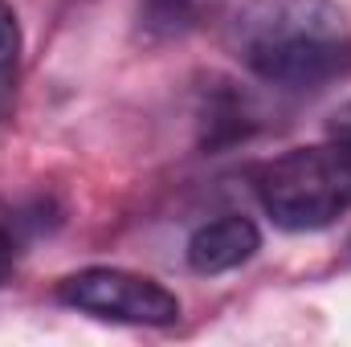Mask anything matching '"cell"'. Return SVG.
I'll use <instances>...</instances> for the list:
<instances>
[{"mask_svg":"<svg viewBox=\"0 0 351 347\" xmlns=\"http://www.w3.org/2000/svg\"><path fill=\"white\" fill-rule=\"evenodd\" d=\"M229 41L254 78L282 90H319L351 70V25L335 0H245Z\"/></svg>","mask_w":351,"mask_h":347,"instance_id":"obj_1","label":"cell"},{"mask_svg":"<svg viewBox=\"0 0 351 347\" xmlns=\"http://www.w3.org/2000/svg\"><path fill=\"white\" fill-rule=\"evenodd\" d=\"M265 217L286 233H315L351 213V143L327 139L294 147L269 160L254 176Z\"/></svg>","mask_w":351,"mask_h":347,"instance_id":"obj_2","label":"cell"},{"mask_svg":"<svg viewBox=\"0 0 351 347\" xmlns=\"http://www.w3.org/2000/svg\"><path fill=\"white\" fill-rule=\"evenodd\" d=\"M58 302L110 319V323H131V327H172L180 319V298L164 282L119 270V265H90L58 282Z\"/></svg>","mask_w":351,"mask_h":347,"instance_id":"obj_3","label":"cell"},{"mask_svg":"<svg viewBox=\"0 0 351 347\" xmlns=\"http://www.w3.org/2000/svg\"><path fill=\"white\" fill-rule=\"evenodd\" d=\"M262 250V233L250 217L225 213L217 221H204L188 237V265L196 274H229Z\"/></svg>","mask_w":351,"mask_h":347,"instance_id":"obj_4","label":"cell"},{"mask_svg":"<svg viewBox=\"0 0 351 347\" xmlns=\"http://www.w3.org/2000/svg\"><path fill=\"white\" fill-rule=\"evenodd\" d=\"M225 0H143V29L152 37H184L213 21Z\"/></svg>","mask_w":351,"mask_h":347,"instance_id":"obj_5","label":"cell"},{"mask_svg":"<svg viewBox=\"0 0 351 347\" xmlns=\"http://www.w3.org/2000/svg\"><path fill=\"white\" fill-rule=\"evenodd\" d=\"M21 90V25L8 0H0V123L12 119Z\"/></svg>","mask_w":351,"mask_h":347,"instance_id":"obj_6","label":"cell"},{"mask_svg":"<svg viewBox=\"0 0 351 347\" xmlns=\"http://www.w3.org/2000/svg\"><path fill=\"white\" fill-rule=\"evenodd\" d=\"M12 265H16V233H12V225L0 221V282L12 274Z\"/></svg>","mask_w":351,"mask_h":347,"instance_id":"obj_7","label":"cell"},{"mask_svg":"<svg viewBox=\"0 0 351 347\" xmlns=\"http://www.w3.org/2000/svg\"><path fill=\"white\" fill-rule=\"evenodd\" d=\"M327 135H331V139H348L351 143V102H343V106L327 119Z\"/></svg>","mask_w":351,"mask_h":347,"instance_id":"obj_8","label":"cell"}]
</instances>
